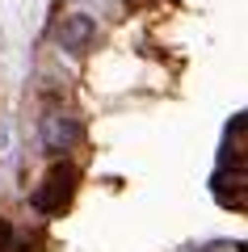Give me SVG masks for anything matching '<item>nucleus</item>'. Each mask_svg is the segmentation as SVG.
I'll return each instance as SVG.
<instances>
[{
	"label": "nucleus",
	"instance_id": "nucleus-3",
	"mask_svg": "<svg viewBox=\"0 0 248 252\" xmlns=\"http://www.w3.org/2000/svg\"><path fill=\"white\" fill-rule=\"evenodd\" d=\"M93 38H97V21H93L89 13H71V17H63L59 26H55V42H59L63 51H71V55H84L93 46Z\"/></svg>",
	"mask_w": 248,
	"mask_h": 252
},
{
	"label": "nucleus",
	"instance_id": "nucleus-1",
	"mask_svg": "<svg viewBox=\"0 0 248 252\" xmlns=\"http://www.w3.org/2000/svg\"><path fill=\"white\" fill-rule=\"evenodd\" d=\"M76 181H80V172L71 168V164H55L51 172L42 177V185L34 189V210L38 215H59L63 206L71 202V193H76Z\"/></svg>",
	"mask_w": 248,
	"mask_h": 252
},
{
	"label": "nucleus",
	"instance_id": "nucleus-2",
	"mask_svg": "<svg viewBox=\"0 0 248 252\" xmlns=\"http://www.w3.org/2000/svg\"><path fill=\"white\" fill-rule=\"evenodd\" d=\"M38 135H42V147H46L51 156H63V152L76 147L80 122H76L71 114H63V109H51V114L42 118V126H38Z\"/></svg>",
	"mask_w": 248,
	"mask_h": 252
},
{
	"label": "nucleus",
	"instance_id": "nucleus-5",
	"mask_svg": "<svg viewBox=\"0 0 248 252\" xmlns=\"http://www.w3.org/2000/svg\"><path fill=\"white\" fill-rule=\"evenodd\" d=\"M13 240V227H9V219H0V248Z\"/></svg>",
	"mask_w": 248,
	"mask_h": 252
},
{
	"label": "nucleus",
	"instance_id": "nucleus-4",
	"mask_svg": "<svg viewBox=\"0 0 248 252\" xmlns=\"http://www.w3.org/2000/svg\"><path fill=\"white\" fill-rule=\"evenodd\" d=\"M214 198H219L223 206L244 210V164H236V168H231V177H227V168L214 172Z\"/></svg>",
	"mask_w": 248,
	"mask_h": 252
}]
</instances>
